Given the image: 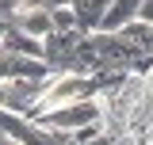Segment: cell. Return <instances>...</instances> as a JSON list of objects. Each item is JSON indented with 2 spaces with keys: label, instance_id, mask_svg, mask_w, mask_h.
I'll return each instance as SVG.
<instances>
[{
  "label": "cell",
  "instance_id": "cell-3",
  "mask_svg": "<svg viewBox=\"0 0 153 145\" xmlns=\"http://www.w3.org/2000/svg\"><path fill=\"white\" fill-rule=\"evenodd\" d=\"M4 46L16 50V54H23V57H38V61H46V38L27 35V31H19L16 23H12V31H8V38H4ZM46 65H50V61H46Z\"/></svg>",
  "mask_w": 153,
  "mask_h": 145
},
{
  "label": "cell",
  "instance_id": "cell-5",
  "mask_svg": "<svg viewBox=\"0 0 153 145\" xmlns=\"http://www.w3.org/2000/svg\"><path fill=\"white\" fill-rule=\"evenodd\" d=\"M142 4H146V0H115L111 8H107V16H103V23H100V31H123L126 23L138 19Z\"/></svg>",
  "mask_w": 153,
  "mask_h": 145
},
{
  "label": "cell",
  "instance_id": "cell-9",
  "mask_svg": "<svg viewBox=\"0 0 153 145\" xmlns=\"http://www.w3.org/2000/svg\"><path fill=\"white\" fill-rule=\"evenodd\" d=\"M138 19H146V23L153 27V0H146V4H142V12H138Z\"/></svg>",
  "mask_w": 153,
  "mask_h": 145
},
{
  "label": "cell",
  "instance_id": "cell-8",
  "mask_svg": "<svg viewBox=\"0 0 153 145\" xmlns=\"http://www.w3.org/2000/svg\"><path fill=\"white\" fill-rule=\"evenodd\" d=\"M31 8H61V4H73V0H23Z\"/></svg>",
  "mask_w": 153,
  "mask_h": 145
},
{
  "label": "cell",
  "instance_id": "cell-4",
  "mask_svg": "<svg viewBox=\"0 0 153 145\" xmlns=\"http://www.w3.org/2000/svg\"><path fill=\"white\" fill-rule=\"evenodd\" d=\"M111 4L115 0H73V12H76V19H80V31H84V35L100 31V23H103V16H107Z\"/></svg>",
  "mask_w": 153,
  "mask_h": 145
},
{
  "label": "cell",
  "instance_id": "cell-2",
  "mask_svg": "<svg viewBox=\"0 0 153 145\" xmlns=\"http://www.w3.org/2000/svg\"><path fill=\"white\" fill-rule=\"evenodd\" d=\"M19 31H27V35L35 38H50L54 35V8H31V4H23L16 16H12Z\"/></svg>",
  "mask_w": 153,
  "mask_h": 145
},
{
  "label": "cell",
  "instance_id": "cell-10",
  "mask_svg": "<svg viewBox=\"0 0 153 145\" xmlns=\"http://www.w3.org/2000/svg\"><path fill=\"white\" fill-rule=\"evenodd\" d=\"M8 31H12V19H0V46H4V38H8Z\"/></svg>",
  "mask_w": 153,
  "mask_h": 145
},
{
  "label": "cell",
  "instance_id": "cell-6",
  "mask_svg": "<svg viewBox=\"0 0 153 145\" xmlns=\"http://www.w3.org/2000/svg\"><path fill=\"white\" fill-rule=\"evenodd\" d=\"M54 31H80V19H76L73 4H61V8H54Z\"/></svg>",
  "mask_w": 153,
  "mask_h": 145
},
{
  "label": "cell",
  "instance_id": "cell-1",
  "mask_svg": "<svg viewBox=\"0 0 153 145\" xmlns=\"http://www.w3.org/2000/svg\"><path fill=\"white\" fill-rule=\"evenodd\" d=\"M35 122H42L46 130H57V134H80V130L103 122V107H100V99H76V103L35 115Z\"/></svg>",
  "mask_w": 153,
  "mask_h": 145
},
{
  "label": "cell",
  "instance_id": "cell-7",
  "mask_svg": "<svg viewBox=\"0 0 153 145\" xmlns=\"http://www.w3.org/2000/svg\"><path fill=\"white\" fill-rule=\"evenodd\" d=\"M76 145H130V138H119L111 130H100V134H88V138H76Z\"/></svg>",
  "mask_w": 153,
  "mask_h": 145
}]
</instances>
